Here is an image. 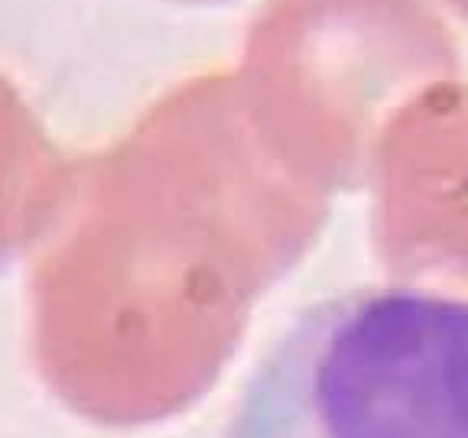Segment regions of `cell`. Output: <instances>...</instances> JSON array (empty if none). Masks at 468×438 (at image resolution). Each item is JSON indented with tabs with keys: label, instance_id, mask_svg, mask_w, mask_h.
I'll use <instances>...</instances> for the list:
<instances>
[{
	"label": "cell",
	"instance_id": "obj_1",
	"mask_svg": "<svg viewBox=\"0 0 468 438\" xmlns=\"http://www.w3.org/2000/svg\"><path fill=\"white\" fill-rule=\"evenodd\" d=\"M221 438H468V296L367 286L306 306Z\"/></svg>",
	"mask_w": 468,
	"mask_h": 438
}]
</instances>
